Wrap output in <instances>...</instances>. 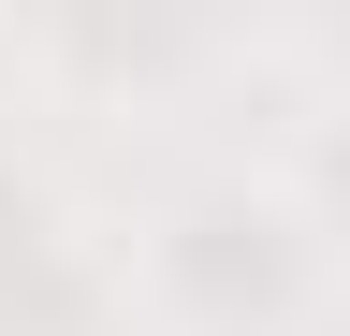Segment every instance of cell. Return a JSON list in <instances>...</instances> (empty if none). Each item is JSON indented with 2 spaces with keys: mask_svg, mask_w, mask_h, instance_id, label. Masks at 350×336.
Returning <instances> with one entry per match:
<instances>
[{
  "mask_svg": "<svg viewBox=\"0 0 350 336\" xmlns=\"http://www.w3.org/2000/svg\"><path fill=\"white\" fill-rule=\"evenodd\" d=\"M321 190H336V205H350V132H336V146H321Z\"/></svg>",
  "mask_w": 350,
  "mask_h": 336,
  "instance_id": "1",
  "label": "cell"
}]
</instances>
